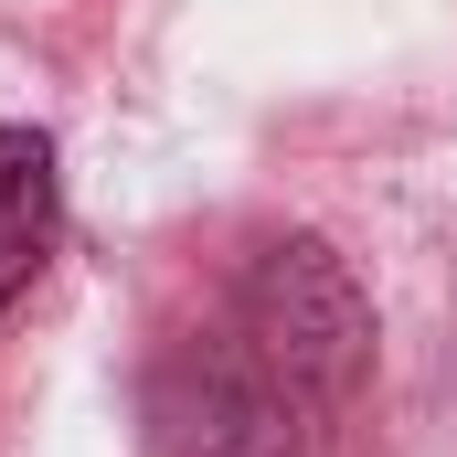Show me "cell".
Returning a JSON list of instances; mask_svg holds the SVG:
<instances>
[{
  "label": "cell",
  "mask_w": 457,
  "mask_h": 457,
  "mask_svg": "<svg viewBox=\"0 0 457 457\" xmlns=\"http://www.w3.org/2000/svg\"><path fill=\"white\" fill-rule=\"evenodd\" d=\"M234 330H245V351H255L309 415L351 404V383L372 372V309H361L351 266L330 245H309V234H266V245L245 255Z\"/></svg>",
  "instance_id": "1"
},
{
  "label": "cell",
  "mask_w": 457,
  "mask_h": 457,
  "mask_svg": "<svg viewBox=\"0 0 457 457\" xmlns=\"http://www.w3.org/2000/svg\"><path fill=\"white\" fill-rule=\"evenodd\" d=\"M309 404L245 351V330L170 341L138 383V447L149 457H298Z\"/></svg>",
  "instance_id": "2"
},
{
  "label": "cell",
  "mask_w": 457,
  "mask_h": 457,
  "mask_svg": "<svg viewBox=\"0 0 457 457\" xmlns=\"http://www.w3.org/2000/svg\"><path fill=\"white\" fill-rule=\"evenodd\" d=\"M43 245H54V149L32 128H0V309L32 287Z\"/></svg>",
  "instance_id": "3"
}]
</instances>
